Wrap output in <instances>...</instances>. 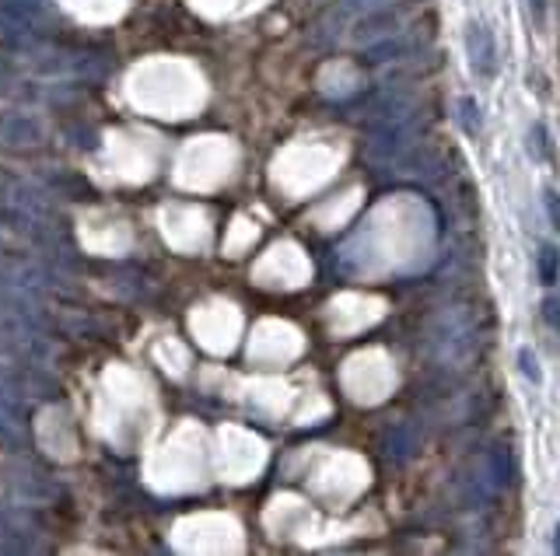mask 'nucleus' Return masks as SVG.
<instances>
[{
  "mask_svg": "<svg viewBox=\"0 0 560 556\" xmlns=\"http://www.w3.org/2000/svg\"><path fill=\"white\" fill-rule=\"evenodd\" d=\"M466 57H470V71L476 74V81H494L501 67V53H498V39L487 22L470 19L466 22Z\"/></svg>",
  "mask_w": 560,
  "mask_h": 556,
  "instance_id": "1",
  "label": "nucleus"
},
{
  "mask_svg": "<svg viewBox=\"0 0 560 556\" xmlns=\"http://www.w3.org/2000/svg\"><path fill=\"white\" fill-rule=\"evenodd\" d=\"M455 126L463 130L470 141L480 137V130H484V112H480V106H476V98L463 95V98L455 102Z\"/></svg>",
  "mask_w": 560,
  "mask_h": 556,
  "instance_id": "2",
  "label": "nucleus"
},
{
  "mask_svg": "<svg viewBox=\"0 0 560 556\" xmlns=\"http://www.w3.org/2000/svg\"><path fill=\"white\" fill-rule=\"evenodd\" d=\"M525 150H529V158L536 165H550L553 161V144H550V130L543 126L539 120L529 123V130H525Z\"/></svg>",
  "mask_w": 560,
  "mask_h": 556,
  "instance_id": "3",
  "label": "nucleus"
},
{
  "mask_svg": "<svg viewBox=\"0 0 560 556\" xmlns=\"http://www.w3.org/2000/svg\"><path fill=\"white\" fill-rule=\"evenodd\" d=\"M536 277L543 288H553L560 277V249L553 242H539L536 249Z\"/></svg>",
  "mask_w": 560,
  "mask_h": 556,
  "instance_id": "4",
  "label": "nucleus"
},
{
  "mask_svg": "<svg viewBox=\"0 0 560 556\" xmlns=\"http://www.w3.org/2000/svg\"><path fill=\"white\" fill-rule=\"evenodd\" d=\"M515 361H519V371H522L525 382H529V385H543V367H539V358H536L533 347H519Z\"/></svg>",
  "mask_w": 560,
  "mask_h": 556,
  "instance_id": "5",
  "label": "nucleus"
},
{
  "mask_svg": "<svg viewBox=\"0 0 560 556\" xmlns=\"http://www.w3.org/2000/svg\"><path fill=\"white\" fill-rule=\"evenodd\" d=\"M406 53H410V46H406V43H400V39H386V43H378V46L368 49V60H372V63H386L389 57H397V60H400V57H406Z\"/></svg>",
  "mask_w": 560,
  "mask_h": 556,
  "instance_id": "6",
  "label": "nucleus"
},
{
  "mask_svg": "<svg viewBox=\"0 0 560 556\" xmlns=\"http://www.w3.org/2000/svg\"><path fill=\"white\" fill-rule=\"evenodd\" d=\"M490 469H494V483H508V480L515 476V462H512V455H508L504 448L490 451Z\"/></svg>",
  "mask_w": 560,
  "mask_h": 556,
  "instance_id": "7",
  "label": "nucleus"
},
{
  "mask_svg": "<svg viewBox=\"0 0 560 556\" xmlns=\"http://www.w3.org/2000/svg\"><path fill=\"white\" fill-rule=\"evenodd\" d=\"M539 315H543V323H547L553 333H560V291H550L547 298H543Z\"/></svg>",
  "mask_w": 560,
  "mask_h": 556,
  "instance_id": "8",
  "label": "nucleus"
},
{
  "mask_svg": "<svg viewBox=\"0 0 560 556\" xmlns=\"http://www.w3.org/2000/svg\"><path fill=\"white\" fill-rule=\"evenodd\" d=\"M543 207H547V217H550V228L560 234V193L553 190V185H547L543 190Z\"/></svg>",
  "mask_w": 560,
  "mask_h": 556,
  "instance_id": "9",
  "label": "nucleus"
},
{
  "mask_svg": "<svg viewBox=\"0 0 560 556\" xmlns=\"http://www.w3.org/2000/svg\"><path fill=\"white\" fill-rule=\"evenodd\" d=\"M525 4H529V11H533V22H536V28L547 25V0H525Z\"/></svg>",
  "mask_w": 560,
  "mask_h": 556,
  "instance_id": "10",
  "label": "nucleus"
},
{
  "mask_svg": "<svg viewBox=\"0 0 560 556\" xmlns=\"http://www.w3.org/2000/svg\"><path fill=\"white\" fill-rule=\"evenodd\" d=\"M400 137H403L400 126H392V130H389V141H400ZM392 150H397V144H382V147H375V155H382V158H386V155H392Z\"/></svg>",
  "mask_w": 560,
  "mask_h": 556,
  "instance_id": "11",
  "label": "nucleus"
},
{
  "mask_svg": "<svg viewBox=\"0 0 560 556\" xmlns=\"http://www.w3.org/2000/svg\"><path fill=\"white\" fill-rule=\"evenodd\" d=\"M553 553H560V521H557V529H553Z\"/></svg>",
  "mask_w": 560,
  "mask_h": 556,
  "instance_id": "12",
  "label": "nucleus"
}]
</instances>
